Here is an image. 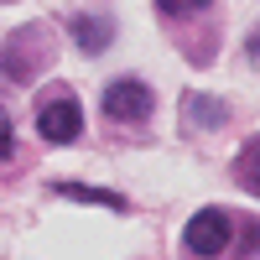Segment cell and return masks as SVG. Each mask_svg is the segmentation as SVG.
Segmentation results:
<instances>
[{
    "label": "cell",
    "mask_w": 260,
    "mask_h": 260,
    "mask_svg": "<svg viewBox=\"0 0 260 260\" xmlns=\"http://www.w3.org/2000/svg\"><path fill=\"white\" fill-rule=\"evenodd\" d=\"M37 130H42V141H47V146L78 141V130H83L78 99H73V94H47V99H42V110H37Z\"/></svg>",
    "instance_id": "6da1fadb"
},
{
    "label": "cell",
    "mask_w": 260,
    "mask_h": 260,
    "mask_svg": "<svg viewBox=\"0 0 260 260\" xmlns=\"http://www.w3.org/2000/svg\"><path fill=\"white\" fill-rule=\"evenodd\" d=\"M229 234H234V224H229V213H224V208H203V213H192V219H187V229H182V240H187V250H192V255H203V260H213V255H224V245H229Z\"/></svg>",
    "instance_id": "7a4b0ae2"
},
{
    "label": "cell",
    "mask_w": 260,
    "mask_h": 260,
    "mask_svg": "<svg viewBox=\"0 0 260 260\" xmlns=\"http://www.w3.org/2000/svg\"><path fill=\"white\" fill-rule=\"evenodd\" d=\"M104 115L120 120V125L146 120V115H151V89H146V83H136V78L110 83V89H104Z\"/></svg>",
    "instance_id": "3957f363"
},
{
    "label": "cell",
    "mask_w": 260,
    "mask_h": 260,
    "mask_svg": "<svg viewBox=\"0 0 260 260\" xmlns=\"http://www.w3.org/2000/svg\"><path fill=\"white\" fill-rule=\"evenodd\" d=\"M73 42L83 52H99V47H110V26L94 21V16H73Z\"/></svg>",
    "instance_id": "277c9868"
},
{
    "label": "cell",
    "mask_w": 260,
    "mask_h": 260,
    "mask_svg": "<svg viewBox=\"0 0 260 260\" xmlns=\"http://www.w3.org/2000/svg\"><path fill=\"white\" fill-rule=\"evenodd\" d=\"M57 198H78V203H110L125 213V198H115V192H99V187H78V182H57Z\"/></svg>",
    "instance_id": "5b68a950"
},
{
    "label": "cell",
    "mask_w": 260,
    "mask_h": 260,
    "mask_svg": "<svg viewBox=\"0 0 260 260\" xmlns=\"http://www.w3.org/2000/svg\"><path fill=\"white\" fill-rule=\"evenodd\" d=\"M240 182H245L255 198H260V136L245 146V156H240Z\"/></svg>",
    "instance_id": "8992f818"
},
{
    "label": "cell",
    "mask_w": 260,
    "mask_h": 260,
    "mask_svg": "<svg viewBox=\"0 0 260 260\" xmlns=\"http://www.w3.org/2000/svg\"><path fill=\"white\" fill-rule=\"evenodd\" d=\"M203 6H213V0H156L161 16H192V11H203Z\"/></svg>",
    "instance_id": "52a82bcc"
},
{
    "label": "cell",
    "mask_w": 260,
    "mask_h": 260,
    "mask_svg": "<svg viewBox=\"0 0 260 260\" xmlns=\"http://www.w3.org/2000/svg\"><path fill=\"white\" fill-rule=\"evenodd\" d=\"M6 156H16V130H11V115L0 110V161Z\"/></svg>",
    "instance_id": "ba28073f"
}]
</instances>
